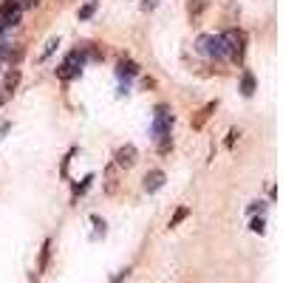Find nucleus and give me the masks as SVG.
<instances>
[{"instance_id": "obj_5", "label": "nucleus", "mask_w": 283, "mask_h": 283, "mask_svg": "<svg viewBox=\"0 0 283 283\" xmlns=\"http://www.w3.org/2000/svg\"><path fill=\"white\" fill-rule=\"evenodd\" d=\"M173 122H176V117H173V114H167V117H156V119H153V128H150V136H153V142H159L162 136L170 133V131H173Z\"/></svg>"}, {"instance_id": "obj_21", "label": "nucleus", "mask_w": 283, "mask_h": 283, "mask_svg": "<svg viewBox=\"0 0 283 283\" xmlns=\"http://www.w3.org/2000/svg\"><path fill=\"white\" fill-rule=\"evenodd\" d=\"M167 114H173V111H170V105H165V102L153 108V117H167Z\"/></svg>"}, {"instance_id": "obj_10", "label": "nucleus", "mask_w": 283, "mask_h": 283, "mask_svg": "<svg viewBox=\"0 0 283 283\" xmlns=\"http://www.w3.org/2000/svg\"><path fill=\"white\" fill-rule=\"evenodd\" d=\"M255 88H258V85H255V77H252V71H244V74H241V94L250 100L252 94H255Z\"/></svg>"}, {"instance_id": "obj_1", "label": "nucleus", "mask_w": 283, "mask_h": 283, "mask_svg": "<svg viewBox=\"0 0 283 283\" xmlns=\"http://www.w3.org/2000/svg\"><path fill=\"white\" fill-rule=\"evenodd\" d=\"M85 60H88V49H74V51H68L66 60H63V66L57 68V77H60L63 83H71V80L83 77Z\"/></svg>"}, {"instance_id": "obj_8", "label": "nucleus", "mask_w": 283, "mask_h": 283, "mask_svg": "<svg viewBox=\"0 0 283 283\" xmlns=\"http://www.w3.org/2000/svg\"><path fill=\"white\" fill-rule=\"evenodd\" d=\"M216 108H218V102H207V105L199 111V117L193 119V131H201V128H204V122L216 114Z\"/></svg>"}, {"instance_id": "obj_2", "label": "nucleus", "mask_w": 283, "mask_h": 283, "mask_svg": "<svg viewBox=\"0 0 283 283\" xmlns=\"http://www.w3.org/2000/svg\"><path fill=\"white\" fill-rule=\"evenodd\" d=\"M218 37H221V49H224V57H230L233 63H241V60H244V43H247L244 32H238V29H230V32L218 34Z\"/></svg>"}, {"instance_id": "obj_16", "label": "nucleus", "mask_w": 283, "mask_h": 283, "mask_svg": "<svg viewBox=\"0 0 283 283\" xmlns=\"http://www.w3.org/2000/svg\"><path fill=\"white\" fill-rule=\"evenodd\" d=\"M156 148H159V153H162V156H165V153H170V150H173V133L162 136V139L156 142Z\"/></svg>"}, {"instance_id": "obj_24", "label": "nucleus", "mask_w": 283, "mask_h": 283, "mask_svg": "<svg viewBox=\"0 0 283 283\" xmlns=\"http://www.w3.org/2000/svg\"><path fill=\"white\" fill-rule=\"evenodd\" d=\"M12 131V122H0V142H3V136Z\"/></svg>"}, {"instance_id": "obj_18", "label": "nucleus", "mask_w": 283, "mask_h": 283, "mask_svg": "<svg viewBox=\"0 0 283 283\" xmlns=\"http://www.w3.org/2000/svg\"><path fill=\"white\" fill-rule=\"evenodd\" d=\"M91 221H94V227H97L94 238H105V233H108V224H105V221H102L100 216H91Z\"/></svg>"}, {"instance_id": "obj_15", "label": "nucleus", "mask_w": 283, "mask_h": 283, "mask_svg": "<svg viewBox=\"0 0 283 283\" xmlns=\"http://www.w3.org/2000/svg\"><path fill=\"white\" fill-rule=\"evenodd\" d=\"M187 218H190V207H179V210H176V216L170 218V230H173V227H179V224L187 221Z\"/></svg>"}, {"instance_id": "obj_17", "label": "nucleus", "mask_w": 283, "mask_h": 283, "mask_svg": "<svg viewBox=\"0 0 283 283\" xmlns=\"http://www.w3.org/2000/svg\"><path fill=\"white\" fill-rule=\"evenodd\" d=\"M204 6H207V0H190V3H187V12H190V17H199L201 12H204Z\"/></svg>"}, {"instance_id": "obj_27", "label": "nucleus", "mask_w": 283, "mask_h": 283, "mask_svg": "<svg viewBox=\"0 0 283 283\" xmlns=\"http://www.w3.org/2000/svg\"><path fill=\"white\" fill-rule=\"evenodd\" d=\"M32 283H37V278H34V275H32Z\"/></svg>"}, {"instance_id": "obj_14", "label": "nucleus", "mask_w": 283, "mask_h": 283, "mask_svg": "<svg viewBox=\"0 0 283 283\" xmlns=\"http://www.w3.org/2000/svg\"><path fill=\"white\" fill-rule=\"evenodd\" d=\"M57 46H60V37H49V43H46V49H43V54H40V63H46L51 54L57 51Z\"/></svg>"}, {"instance_id": "obj_22", "label": "nucleus", "mask_w": 283, "mask_h": 283, "mask_svg": "<svg viewBox=\"0 0 283 283\" xmlns=\"http://www.w3.org/2000/svg\"><path fill=\"white\" fill-rule=\"evenodd\" d=\"M40 3H43V0H23V3H20V9H29V12H32V9L40 6Z\"/></svg>"}, {"instance_id": "obj_19", "label": "nucleus", "mask_w": 283, "mask_h": 283, "mask_svg": "<svg viewBox=\"0 0 283 283\" xmlns=\"http://www.w3.org/2000/svg\"><path fill=\"white\" fill-rule=\"evenodd\" d=\"M250 230H252V233H264V230H266V221H264V218H252Z\"/></svg>"}, {"instance_id": "obj_6", "label": "nucleus", "mask_w": 283, "mask_h": 283, "mask_svg": "<svg viewBox=\"0 0 283 283\" xmlns=\"http://www.w3.org/2000/svg\"><path fill=\"white\" fill-rule=\"evenodd\" d=\"M142 182H145V184H142V187H145V193H156V190H162V187H165L167 173H165V170H148Z\"/></svg>"}, {"instance_id": "obj_25", "label": "nucleus", "mask_w": 283, "mask_h": 283, "mask_svg": "<svg viewBox=\"0 0 283 283\" xmlns=\"http://www.w3.org/2000/svg\"><path fill=\"white\" fill-rule=\"evenodd\" d=\"M156 6H159V0H142V9H156Z\"/></svg>"}, {"instance_id": "obj_11", "label": "nucleus", "mask_w": 283, "mask_h": 283, "mask_svg": "<svg viewBox=\"0 0 283 283\" xmlns=\"http://www.w3.org/2000/svg\"><path fill=\"white\" fill-rule=\"evenodd\" d=\"M51 247H54V241H51V238H46V241H43V250H40V272H46V269H49Z\"/></svg>"}, {"instance_id": "obj_9", "label": "nucleus", "mask_w": 283, "mask_h": 283, "mask_svg": "<svg viewBox=\"0 0 283 283\" xmlns=\"http://www.w3.org/2000/svg\"><path fill=\"white\" fill-rule=\"evenodd\" d=\"M97 9H100V0H88V3H83V6L77 9V20H80V23L91 20V17L97 15Z\"/></svg>"}, {"instance_id": "obj_7", "label": "nucleus", "mask_w": 283, "mask_h": 283, "mask_svg": "<svg viewBox=\"0 0 283 283\" xmlns=\"http://www.w3.org/2000/svg\"><path fill=\"white\" fill-rule=\"evenodd\" d=\"M136 74H139V66H136L133 60L122 57V60L117 63V77H119V80H125V83H128V80H131V77H136Z\"/></svg>"}, {"instance_id": "obj_12", "label": "nucleus", "mask_w": 283, "mask_h": 283, "mask_svg": "<svg viewBox=\"0 0 283 283\" xmlns=\"http://www.w3.org/2000/svg\"><path fill=\"white\" fill-rule=\"evenodd\" d=\"M17 85H20V68H12V71L6 74V80H3V91H9V94H12Z\"/></svg>"}, {"instance_id": "obj_26", "label": "nucleus", "mask_w": 283, "mask_h": 283, "mask_svg": "<svg viewBox=\"0 0 283 283\" xmlns=\"http://www.w3.org/2000/svg\"><path fill=\"white\" fill-rule=\"evenodd\" d=\"M3 102H6V94H3V88H0V105H3Z\"/></svg>"}, {"instance_id": "obj_3", "label": "nucleus", "mask_w": 283, "mask_h": 283, "mask_svg": "<svg viewBox=\"0 0 283 283\" xmlns=\"http://www.w3.org/2000/svg\"><path fill=\"white\" fill-rule=\"evenodd\" d=\"M196 51L210 57V60H221L224 57V49H221V37L218 34H199L196 40Z\"/></svg>"}, {"instance_id": "obj_13", "label": "nucleus", "mask_w": 283, "mask_h": 283, "mask_svg": "<svg viewBox=\"0 0 283 283\" xmlns=\"http://www.w3.org/2000/svg\"><path fill=\"white\" fill-rule=\"evenodd\" d=\"M91 182H94V173H88V176H85V179H83L80 184H74V201L80 199V196H85V193H88Z\"/></svg>"}, {"instance_id": "obj_4", "label": "nucleus", "mask_w": 283, "mask_h": 283, "mask_svg": "<svg viewBox=\"0 0 283 283\" xmlns=\"http://www.w3.org/2000/svg\"><path fill=\"white\" fill-rule=\"evenodd\" d=\"M136 162H139V150H136V145H122V148L114 153V165L117 167H133Z\"/></svg>"}, {"instance_id": "obj_20", "label": "nucleus", "mask_w": 283, "mask_h": 283, "mask_svg": "<svg viewBox=\"0 0 283 283\" xmlns=\"http://www.w3.org/2000/svg\"><path fill=\"white\" fill-rule=\"evenodd\" d=\"M238 136H241V131H238V128H233V131L227 133V142H224V145H227V148H235V142H238Z\"/></svg>"}, {"instance_id": "obj_23", "label": "nucleus", "mask_w": 283, "mask_h": 283, "mask_svg": "<svg viewBox=\"0 0 283 283\" xmlns=\"http://www.w3.org/2000/svg\"><path fill=\"white\" fill-rule=\"evenodd\" d=\"M264 207H266V204H264V201H255V204H250V210H247V213H250V216H255V213H258V210H261V213H264Z\"/></svg>"}]
</instances>
